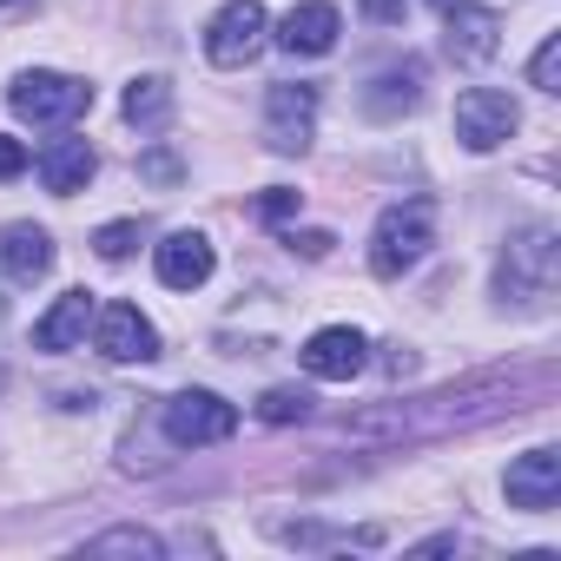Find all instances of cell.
I'll list each match as a JSON object with an SVG mask.
<instances>
[{
    "label": "cell",
    "instance_id": "1",
    "mask_svg": "<svg viewBox=\"0 0 561 561\" xmlns=\"http://www.w3.org/2000/svg\"><path fill=\"white\" fill-rule=\"evenodd\" d=\"M561 277V244H554V225H528L502 244V264H495V291L515 298V305H541Z\"/></svg>",
    "mask_w": 561,
    "mask_h": 561
},
{
    "label": "cell",
    "instance_id": "2",
    "mask_svg": "<svg viewBox=\"0 0 561 561\" xmlns=\"http://www.w3.org/2000/svg\"><path fill=\"white\" fill-rule=\"evenodd\" d=\"M430 244H436V198H403L370 231V271L377 277H403L410 264H423Z\"/></svg>",
    "mask_w": 561,
    "mask_h": 561
},
{
    "label": "cell",
    "instance_id": "3",
    "mask_svg": "<svg viewBox=\"0 0 561 561\" xmlns=\"http://www.w3.org/2000/svg\"><path fill=\"white\" fill-rule=\"evenodd\" d=\"M8 106H14V119H27V126H73V119L93 106V87L73 80V73L34 67V73H21V80L8 87Z\"/></svg>",
    "mask_w": 561,
    "mask_h": 561
},
{
    "label": "cell",
    "instance_id": "4",
    "mask_svg": "<svg viewBox=\"0 0 561 561\" xmlns=\"http://www.w3.org/2000/svg\"><path fill=\"white\" fill-rule=\"evenodd\" d=\"M159 423H165L172 449H211V443H225L238 430V410L225 397H211V390H179V397H165Z\"/></svg>",
    "mask_w": 561,
    "mask_h": 561
},
{
    "label": "cell",
    "instance_id": "5",
    "mask_svg": "<svg viewBox=\"0 0 561 561\" xmlns=\"http://www.w3.org/2000/svg\"><path fill=\"white\" fill-rule=\"evenodd\" d=\"M264 34H271V14L257 0H225V8L205 21V60L211 67H251Z\"/></svg>",
    "mask_w": 561,
    "mask_h": 561
},
{
    "label": "cell",
    "instance_id": "6",
    "mask_svg": "<svg viewBox=\"0 0 561 561\" xmlns=\"http://www.w3.org/2000/svg\"><path fill=\"white\" fill-rule=\"evenodd\" d=\"M515 126H522V113H515L508 93H495V87L456 93V139H462V152H495V146L515 139Z\"/></svg>",
    "mask_w": 561,
    "mask_h": 561
},
{
    "label": "cell",
    "instance_id": "7",
    "mask_svg": "<svg viewBox=\"0 0 561 561\" xmlns=\"http://www.w3.org/2000/svg\"><path fill=\"white\" fill-rule=\"evenodd\" d=\"M311 139H318V87L277 80L264 93V146L271 152H305Z\"/></svg>",
    "mask_w": 561,
    "mask_h": 561
},
{
    "label": "cell",
    "instance_id": "8",
    "mask_svg": "<svg viewBox=\"0 0 561 561\" xmlns=\"http://www.w3.org/2000/svg\"><path fill=\"white\" fill-rule=\"evenodd\" d=\"M93 344H100V357H113V364H152V357H159V331H152V318H146L139 305H106V311H93Z\"/></svg>",
    "mask_w": 561,
    "mask_h": 561
},
{
    "label": "cell",
    "instance_id": "9",
    "mask_svg": "<svg viewBox=\"0 0 561 561\" xmlns=\"http://www.w3.org/2000/svg\"><path fill=\"white\" fill-rule=\"evenodd\" d=\"M298 357H305V370H311L318 383H351V377L370 364V337L351 331V324H324Z\"/></svg>",
    "mask_w": 561,
    "mask_h": 561
},
{
    "label": "cell",
    "instance_id": "10",
    "mask_svg": "<svg viewBox=\"0 0 561 561\" xmlns=\"http://www.w3.org/2000/svg\"><path fill=\"white\" fill-rule=\"evenodd\" d=\"M508 508H528V515H548L561 502V449H528L508 462Z\"/></svg>",
    "mask_w": 561,
    "mask_h": 561
},
{
    "label": "cell",
    "instance_id": "11",
    "mask_svg": "<svg viewBox=\"0 0 561 561\" xmlns=\"http://www.w3.org/2000/svg\"><path fill=\"white\" fill-rule=\"evenodd\" d=\"M337 34H344V14L331 8V0H298V8L277 21V47L298 54V60L331 54V47H337Z\"/></svg>",
    "mask_w": 561,
    "mask_h": 561
},
{
    "label": "cell",
    "instance_id": "12",
    "mask_svg": "<svg viewBox=\"0 0 561 561\" xmlns=\"http://www.w3.org/2000/svg\"><path fill=\"white\" fill-rule=\"evenodd\" d=\"M152 271H159V285H172V291H198L205 277L218 271V251H211L205 231H172V238L152 251Z\"/></svg>",
    "mask_w": 561,
    "mask_h": 561
},
{
    "label": "cell",
    "instance_id": "13",
    "mask_svg": "<svg viewBox=\"0 0 561 561\" xmlns=\"http://www.w3.org/2000/svg\"><path fill=\"white\" fill-rule=\"evenodd\" d=\"M443 21H449V54H456V60H469V67L495 60V47H502V14H495V8L462 0V8H449Z\"/></svg>",
    "mask_w": 561,
    "mask_h": 561
},
{
    "label": "cell",
    "instance_id": "14",
    "mask_svg": "<svg viewBox=\"0 0 561 561\" xmlns=\"http://www.w3.org/2000/svg\"><path fill=\"white\" fill-rule=\"evenodd\" d=\"M34 172H41V185H47V192L73 198V192H87V179L100 172V159H93V146H87V139H47V146H41V159H34Z\"/></svg>",
    "mask_w": 561,
    "mask_h": 561
},
{
    "label": "cell",
    "instance_id": "15",
    "mask_svg": "<svg viewBox=\"0 0 561 561\" xmlns=\"http://www.w3.org/2000/svg\"><path fill=\"white\" fill-rule=\"evenodd\" d=\"M87 324H93V291H60L54 311L34 324V351H80L87 344Z\"/></svg>",
    "mask_w": 561,
    "mask_h": 561
},
{
    "label": "cell",
    "instance_id": "16",
    "mask_svg": "<svg viewBox=\"0 0 561 561\" xmlns=\"http://www.w3.org/2000/svg\"><path fill=\"white\" fill-rule=\"evenodd\" d=\"M0 271H8L14 285H41L54 271V238L41 225H8L0 231Z\"/></svg>",
    "mask_w": 561,
    "mask_h": 561
},
{
    "label": "cell",
    "instance_id": "17",
    "mask_svg": "<svg viewBox=\"0 0 561 561\" xmlns=\"http://www.w3.org/2000/svg\"><path fill=\"white\" fill-rule=\"evenodd\" d=\"M172 119V80H159V73H139L133 87H126V126H139V133H159Z\"/></svg>",
    "mask_w": 561,
    "mask_h": 561
},
{
    "label": "cell",
    "instance_id": "18",
    "mask_svg": "<svg viewBox=\"0 0 561 561\" xmlns=\"http://www.w3.org/2000/svg\"><path fill=\"white\" fill-rule=\"evenodd\" d=\"M416 100H423V67H416V60H403V67H390V73L377 80L370 113H377V119H390V113H410Z\"/></svg>",
    "mask_w": 561,
    "mask_h": 561
},
{
    "label": "cell",
    "instance_id": "19",
    "mask_svg": "<svg viewBox=\"0 0 561 561\" xmlns=\"http://www.w3.org/2000/svg\"><path fill=\"white\" fill-rule=\"evenodd\" d=\"M80 554H139V561H159L165 541H159L152 528H106V535H93Z\"/></svg>",
    "mask_w": 561,
    "mask_h": 561
},
{
    "label": "cell",
    "instance_id": "20",
    "mask_svg": "<svg viewBox=\"0 0 561 561\" xmlns=\"http://www.w3.org/2000/svg\"><path fill=\"white\" fill-rule=\"evenodd\" d=\"M311 416V390H298V383H277V390H264L257 397V423H305Z\"/></svg>",
    "mask_w": 561,
    "mask_h": 561
},
{
    "label": "cell",
    "instance_id": "21",
    "mask_svg": "<svg viewBox=\"0 0 561 561\" xmlns=\"http://www.w3.org/2000/svg\"><path fill=\"white\" fill-rule=\"evenodd\" d=\"M528 87L561 93V34H548V41L535 47V60H528Z\"/></svg>",
    "mask_w": 561,
    "mask_h": 561
},
{
    "label": "cell",
    "instance_id": "22",
    "mask_svg": "<svg viewBox=\"0 0 561 561\" xmlns=\"http://www.w3.org/2000/svg\"><path fill=\"white\" fill-rule=\"evenodd\" d=\"M93 244H100V257H113V264H119V257H133V244H139V225H133V218H119V225H100V238H93Z\"/></svg>",
    "mask_w": 561,
    "mask_h": 561
},
{
    "label": "cell",
    "instance_id": "23",
    "mask_svg": "<svg viewBox=\"0 0 561 561\" xmlns=\"http://www.w3.org/2000/svg\"><path fill=\"white\" fill-rule=\"evenodd\" d=\"M291 211H298V192H285V185L257 198V218H271V225H277V218H291Z\"/></svg>",
    "mask_w": 561,
    "mask_h": 561
},
{
    "label": "cell",
    "instance_id": "24",
    "mask_svg": "<svg viewBox=\"0 0 561 561\" xmlns=\"http://www.w3.org/2000/svg\"><path fill=\"white\" fill-rule=\"evenodd\" d=\"M331 231H291V251H305V257H331Z\"/></svg>",
    "mask_w": 561,
    "mask_h": 561
},
{
    "label": "cell",
    "instance_id": "25",
    "mask_svg": "<svg viewBox=\"0 0 561 561\" xmlns=\"http://www.w3.org/2000/svg\"><path fill=\"white\" fill-rule=\"evenodd\" d=\"M27 172V146L21 139H0V179H21Z\"/></svg>",
    "mask_w": 561,
    "mask_h": 561
},
{
    "label": "cell",
    "instance_id": "26",
    "mask_svg": "<svg viewBox=\"0 0 561 561\" xmlns=\"http://www.w3.org/2000/svg\"><path fill=\"white\" fill-rule=\"evenodd\" d=\"M146 179H159V185L179 179V159H172V152H146Z\"/></svg>",
    "mask_w": 561,
    "mask_h": 561
},
{
    "label": "cell",
    "instance_id": "27",
    "mask_svg": "<svg viewBox=\"0 0 561 561\" xmlns=\"http://www.w3.org/2000/svg\"><path fill=\"white\" fill-rule=\"evenodd\" d=\"M364 8H370L377 21H403V0H364Z\"/></svg>",
    "mask_w": 561,
    "mask_h": 561
},
{
    "label": "cell",
    "instance_id": "28",
    "mask_svg": "<svg viewBox=\"0 0 561 561\" xmlns=\"http://www.w3.org/2000/svg\"><path fill=\"white\" fill-rule=\"evenodd\" d=\"M430 8H443V14H449V8H462V0H430Z\"/></svg>",
    "mask_w": 561,
    "mask_h": 561
}]
</instances>
